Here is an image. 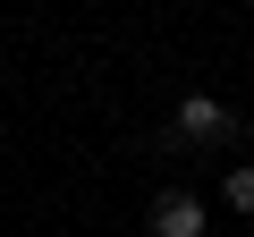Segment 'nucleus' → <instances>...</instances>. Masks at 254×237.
Returning a JSON list of instances; mask_svg holds the SVG:
<instances>
[{
  "instance_id": "obj_1",
  "label": "nucleus",
  "mask_w": 254,
  "mask_h": 237,
  "mask_svg": "<svg viewBox=\"0 0 254 237\" xmlns=\"http://www.w3.org/2000/svg\"><path fill=\"white\" fill-rule=\"evenodd\" d=\"M220 136H237V110H220L212 93H187V102H178L170 144H220Z\"/></svg>"
},
{
  "instance_id": "obj_2",
  "label": "nucleus",
  "mask_w": 254,
  "mask_h": 237,
  "mask_svg": "<svg viewBox=\"0 0 254 237\" xmlns=\"http://www.w3.org/2000/svg\"><path fill=\"white\" fill-rule=\"evenodd\" d=\"M144 237H203V203H195V195H161Z\"/></svg>"
},
{
  "instance_id": "obj_3",
  "label": "nucleus",
  "mask_w": 254,
  "mask_h": 237,
  "mask_svg": "<svg viewBox=\"0 0 254 237\" xmlns=\"http://www.w3.org/2000/svg\"><path fill=\"white\" fill-rule=\"evenodd\" d=\"M220 203H229V212H254V161H246V170H229V178H220Z\"/></svg>"
}]
</instances>
